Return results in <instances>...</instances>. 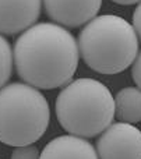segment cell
Listing matches in <instances>:
<instances>
[{
    "mask_svg": "<svg viewBox=\"0 0 141 159\" xmlns=\"http://www.w3.org/2000/svg\"><path fill=\"white\" fill-rule=\"evenodd\" d=\"M131 77L136 82L137 88L141 89V52L137 53L133 64H131Z\"/></svg>",
    "mask_w": 141,
    "mask_h": 159,
    "instance_id": "cell-12",
    "label": "cell"
},
{
    "mask_svg": "<svg viewBox=\"0 0 141 159\" xmlns=\"http://www.w3.org/2000/svg\"><path fill=\"white\" fill-rule=\"evenodd\" d=\"M13 50L8 41L0 34V88H3L13 74Z\"/></svg>",
    "mask_w": 141,
    "mask_h": 159,
    "instance_id": "cell-10",
    "label": "cell"
},
{
    "mask_svg": "<svg viewBox=\"0 0 141 159\" xmlns=\"http://www.w3.org/2000/svg\"><path fill=\"white\" fill-rule=\"evenodd\" d=\"M133 28L136 31L137 38L141 41V2L137 4L134 14H133Z\"/></svg>",
    "mask_w": 141,
    "mask_h": 159,
    "instance_id": "cell-13",
    "label": "cell"
},
{
    "mask_svg": "<svg viewBox=\"0 0 141 159\" xmlns=\"http://www.w3.org/2000/svg\"><path fill=\"white\" fill-rule=\"evenodd\" d=\"M56 117L69 134L81 138L99 135L115 117V98L105 84L77 78L66 84L55 103Z\"/></svg>",
    "mask_w": 141,
    "mask_h": 159,
    "instance_id": "cell-3",
    "label": "cell"
},
{
    "mask_svg": "<svg viewBox=\"0 0 141 159\" xmlns=\"http://www.w3.org/2000/svg\"><path fill=\"white\" fill-rule=\"evenodd\" d=\"M39 159H99L97 149L85 138L59 135L45 145Z\"/></svg>",
    "mask_w": 141,
    "mask_h": 159,
    "instance_id": "cell-8",
    "label": "cell"
},
{
    "mask_svg": "<svg viewBox=\"0 0 141 159\" xmlns=\"http://www.w3.org/2000/svg\"><path fill=\"white\" fill-rule=\"evenodd\" d=\"M78 45L67 28L39 22L14 42L13 63L18 77L36 89H55L69 84L78 66Z\"/></svg>",
    "mask_w": 141,
    "mask_h": 159,
    "instance_id": "cell-1",
    "label": "cell"
},
{
    "mask_svg": "<svg viewBox=\"0 0 141 159\" xmlns=\"http://www.w3.org/2000/svg\"><path fill=\"white\" fill-rule=\"evenodd\" d=\"M41 8L42 0H0V34L24 32L36 22Z\"/></svg>",
    "mask_w": 141,
    "mask_h": 159,
    "instance_id": "cell-7",
    "label": "cell"
},
{
    "mask_svg": "<svg viewBox=\"0 0 141 159\" xmlns=\"http://www.w3.org/2000/svg\"><path fill=\"white\" fill-rule=\"evenodd\" d=\"M42 4L55 24L78 28L97 17L102 0H42Z\"/></svg>",
    "mask_w": 141,
    "mask_h": 159,
    "instance_id": "cell-6",
    "label": "cell"
},
{
    "mask_svg": "<svg viewBox=\"0 0 141 159\" xmlns=\"http://www.w3.org/2000/svg\"><path fill=\"white\" fill-rule=\"evenodd\" d=\"M84 63L101 74H117L131 66L139 53L133 25L115 14H102L84 25L78 35Z\"/></svg>",
    "mask_w": 141,
    "mask_h": 159,
    "instance_id": "cell-2",
    "label": "cell"
},
{
    "mask_svg": "<svg viewBox=\"0 0 141 159\" xmlns=\"http://www.w3.org/2000/svg\"><path fill=\"white\" fill-rule=\"evenodd\" d=\"M38 148L35 145H22V147H16L14 151L11 152V159H39Z\"/></svg>",
    "mask_w": 141,
    "mask_h": 159,
    "instance_id": "cell-11",
    "label": "cell"
},
{
    "mask_svg": "<svg viewBox=\"0 0 141 159\" xmlns=\"http://www.w3.org/2000/svg\"><path fill=\"white\" fill-rule=\"evenodd\" d=\"M50 109L43 93L25 82L0 88V143L31 145L48 130Z\"/></svg>",
    "mask_w": 141,
    "mask_h": 159,
    "instance_id": "cell-4",
    "label": "cell"
},
{
    "mask_svg": "<svg viewBox=\"0 0 141 159\" xmlns=\"http://www.w3.org/2000/svg\"><path fill=\"white\" fill-rule=\"evenodd\" d=\"M112 2L117 3V4H123V6H130L134 3H140L141 0H112Z\"/></svg>",
    "mask_w": 141,
    "mask_h": 159,
    "instance_id": "cell-14",
    "label": "cell"
},
{
    "mask_svg": "<svg viewBox=\"0 0 141 159\" xmlns=\"http://www.w3.org/2000/svg\"><path fill=\"white\" fill-rule=\"evenodd\" d=\"M115 116L123 123L141 121V89L134 87L122 88L115 96Z\"/></svg>",
    "mask_w": 141,
    "mask_h": 159,
    "instance_id": "cell-9",
    "label": "cell"
},
{
    "mask_svg": "<svg viewBox=\"0 0 141 159\" xmlns=\"http://www.w3.org/2000/svg\"><path fill=\"white\" fill-rule=\"evenodd\" d=\"M99 159H141V131L123 121L112 123L97 140Z\"/></svg>",
    "mask_w": 141,
    "mask_h": 159,
    "instance_id": "cell-5",
    "label": "cell"
}]
</instances>
